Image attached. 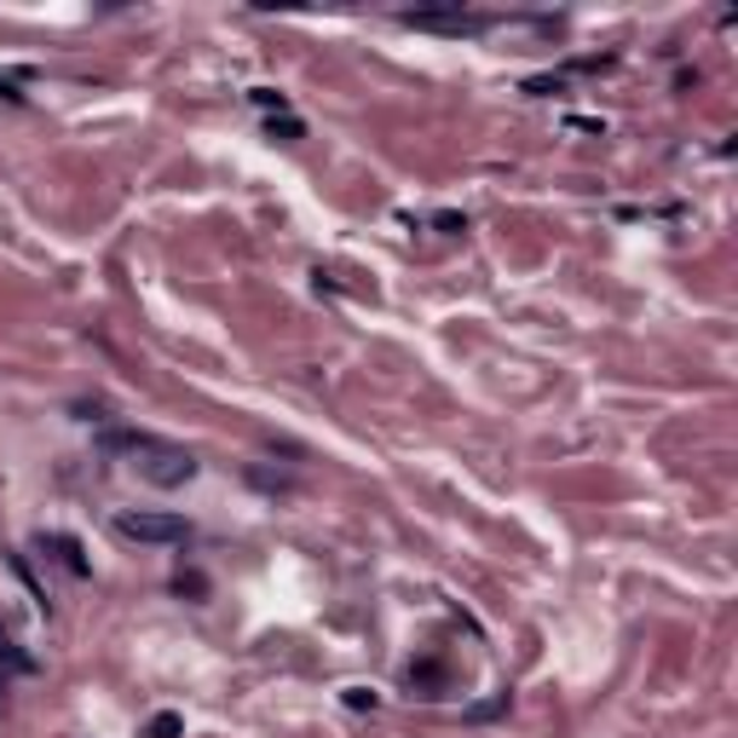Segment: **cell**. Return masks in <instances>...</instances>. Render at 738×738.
<instances>
[{
  "mask_svg": "<svg viewBox=\"0 0 738 738\" xmlns=\"http://www.w3.org/2000/svg\"><path fill=\"white\" fill-rule=\"evenodd\" d=\"M110 445H127V450L150 456V462H139L150 485H185V479L196 473V462H191L185 450H173V445H162V439H145V432H110Z\"/></svg>",
  "mask_w": 738,
  "mask_h": 738,
  "instance_id": "6da1fadb",
  "label": "cell"
},
{
  "mask_svg": "<svg viewBox=\"0 0 738 738\" xmlns=\"http://www.w3.org/2000/svg\"><path fill=\"white\" fill-rule=\"evenodd\" d=\"M116 537L168 548V543H185V537H191V520L162 514V507H121V514H116Z\"/></svg>",
  "mask_w": 738,
  "mask_h": 738,
  "instance_id": "7a4b0ae2",
  "label": "cell"
},
{
  "mask_svg": "<svg viewBox=\"0 0 738 738\" xmlns=\"http://www.w3.org/2000/svg\"><path fill=\"white\" fill-rule=\"evenodd\" d=\"M398 23H410V30H439V35H479V30H491V18L462 12V7H450V12H398Z\"/></svg>",
  "mask_w": 738,
  "mask_h": 738,
  "instance_id": "3957f363",
  "label": "cell"
},
{
  "mask_svg": "<svg viewBox=\"0 0 738 738\" xmlns=\"http://www.w3.org/2000/svg\"><path fill=\"white\" fill-rule=\"evenodd\" d=\"M180 732H185V721L173 716V709H162V716H157V721L145 727V738H180Z\"/></svg>",
  "mask_w": 738,
  "mask_h": 738,
  "instance_id": "277c9868",
  "label": "cell"
},
{
  "mask_svg": "<svg viewBox=\"0 0 738 738\" xmlns=\"http://www.w3.org/2000/svg\"><path fill=\"white\" fill-rule=\"evenodd\" d=\"M248 98H254V105H260V110H271V116H289V98L277 93V87H254Z\"/></svg>",
  "mask_w": 738,
  "mask_h": 738,
  "instance_id": "5b68a950",
  "label": "cell"
},
{
  "mask_svg": "<svg viewBox=\"0 0 738 738\" xmlns=\"http://www.w3.org/2000/svg\"><path fill=\"white\" fill-rule=\"evenodd\" d=\"M173 589H180V595H208V577H202V571H180V577H173Z\"/></svg>",
  "mask_w": 738,
  "mask_h": 738,
  "instance_id": "8992f818",
  "label": "cell"
},
{
  "mask_svg": "<svg viewBox=\"0 0 738 738\" xmlns=\"http://www.w3.org/2000/svg\"><path fill=\"white\" fill-rule=\"evenodd\" d=\"M58 548H64V559H69V571H75V577H87V559H82V543H75V537H58Z\"/></svg>",
  "mask_w": 738,
  "mask_h": 738,
  "instance_id": "52a82bcc",
  "label": "cell"
},
{
  "mask_svg": "<svg viewBox=\"0 0 738 738\" xmlns=\"http://www.w3.org/2000/svg\"><path fill=\"white\" fill-rule=\"evenodd\" d=\"M502 709H507V693H496V698H485V704H473L468 716H473V721H491V716H502Z\"/></svg>",
  "mask_w": 738,
  "mask_h": 738,
  "instance_id": "ba28073f",
  "label": "cell"
},
{
  "mask_svg": "<svg viewBox=\"0 0 738 738\" xmlns=\"http://www.w3.org/2000/svg\"><path fill=\"white\" fill-rule=\"evenodd\" d=\"M307 127H300L295 116H271V139H300Z\"/></svg>",
  "mask_w": 738,
  "mask_h": 738,
  "instance_id": "9c48e42d",
  "label": "cell"
},
{
  "mask_svg": "<svg viewBox=\"0 0 738 738\" xmlns=\"http://www.w3.org/2000/svg\"><path fill=\"white\" fill-rule=\"evenodd\" d=\"M346 704L352 709H375V693H364V686H346Z\"/></svg>",
  "mask_w": 738,
  "mask_h": 738,
  "instance_id": "30bf717a",
  "label": "cell"
},
{
  "mask_svg": "<svg viewBox=\"0 0 738 738\" xmlns=\"http://www.w3.org/2000/svg\"><path fill=\"white\" fill-rule=\"evenodd\" d=\"M0 98H18V93H12V82H0Z\"/></svg>",
  "mask_w": 738,
  "mask_h": 738,
  "instance_id": "8fae6325",
  "label": "cell"
}]
</instances>
